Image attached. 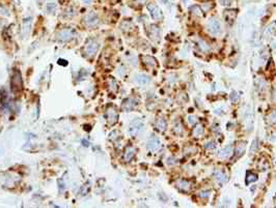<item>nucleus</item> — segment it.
I'll list each match as a JSON object with an SVG mask.
<instances>
[{"instance_id": "f3484780", "label": "nucleus", "mask_w": 276, "mask_h": 208, "mask_svg": "<svg viewBox=\"0 0 276 208\" xmlns=\"http://www.w3.org/2000/svg\"><path fill=\"white\" fill-rule=\"evenodd\" d=\"M135 81L139 84V85H146L151 82L150 77H148L146 75H143V73H138L135 76Z\"/></svg>"}, {"instance_id": "7ed1b4c3", "label": "nucleus", "mask_w": 276, "mask_h": 208, "mask_svg": "<svg viewBox=\"0 0 276 208\" xmlns=\"http://www.w3.org/2000/svg\"><path fill=\"white\" fill-rule=\"evenodd\" d=\"M106 119H107V122L110 126L115 124L117 122V119H118V114L114 107H108L107 110H106Z\"/></svg>"}, {"instance_id": "423d86ee", "label": "nucleus", "mask_w": 276, "mask_h": 208, "mask_svg": "<svg viewBox=\"0 0 276 208\" xmlns=\"http://www.w3.org/2000/svg\"><path fill=\"white\" fill-rule=\"evenodd\" d=\"M74 36V31L70 28L62 29L57 33V40L60 42H69Z\"/></svg>"}, {"instance_id": "9b49d317", "label": "nucleus", "mask_w": 276, "mask_h": 208, "mask_svg": "<svg viewBox=\"0 0 276 208\" xmlns=\"http://www.w3.org/2000/svg\"><path fill=\"white\" fill-rule=\"evenodd\" d=\"M148 10H150L151 16L154 20H160L162 18V12L160 8L155 4V3H148Z\"/></svg>"}, {"instance_id": "72a5a7b5", "label": "nucleus", "mask_w": 276, "mask_h": 208, "mask_svg": "<svg viewBox=\"0 0 276 208\" xmlns=\"http://www.w3.org/2000/svg\"><path fill=\"white\" fill-rule=\"evenodd\" d=\"M231 99L233 103H237L239 101V94L238 92H236V91H233V92H231Z\"/></svg>"}, {"instance_id": "cd10ccee", "label": "nucleus", "mask_w": 276, "mask_h": 208, "mask_svg": "<svg viewBox=\"0 0 276 208\" xmlns=\"http://www.w3.org/2000/svg\"><path fill=\"white\" fill-rule=\"evenodd\" d=\"M257 180V175L254 174V173H248L247 177H246V181L247 183H250V182H254Z\"/></svg>"}, {"instance_id": "5701e85b", "label": "nucleus", "mask_w": 276, "mask_h": 208, "mask_svg": "<svg viewBox=\"0 0 276 208\" xmlns=\"http://www.w3.org/2000/svg\"><path fill=\"white\" fill-rule=\"evenodd\" d=\"M266 121L269 124H276V111L272 110L268 115L266 116Z\"/></svg>"}, {"instance_id": "2f4dec72", "label": "nucleus", "mask_w": 276, "mask_h": 208, "mask_svg": "<svg viewBox=\"0 0 276 208\" xmlns=\"http://www.w3.org/2000/svg\"><path fill=\"white\" fill-rule=\"evenodd\" d=\"M210 195H211V192H210V191H201L198 196H199V198H201V199H208L210 197Z\"/></svg>"}, {"instance_id": "bb28decb", "label": "nucleus", "mask_w": 276, "mask_h": 208, "mask_svg": "<svg viewBox=\"0 0 276 208\" xmlns=\"http://www.w3.org/2000/svg\"><path fill=\"white\" fill-rule=\"evenodd\" d=\"M191 14L193 15L194 17H202V10L199 6L197 5H194V6L191 7Z\"/></svg>"}, {"instance_id": "412c9836", "label": "nucleus", "mask_w": 276, "mask_h": 208, "mask_svg": "<svg viewBox=\"0 0 276 208\" xmlns=\"http://www.w3.org/2000/svg\"><path fill=\"white\" fill-rule=\"evenodd\" d=\"M245 148H246V142H243V141H241V142L237 143L236 147H235V153H236L237 157H240V156L242 155L243 153H244V151H245Z\"/></svg>"}, {"instance_id": "1a4fd4ad", "label": "nucleus", "mask_w": 276, "mask_h": 208, "mask_svg": "<svg viewBox=\"0 0 276 208\" xmlns=\"http://www.w3.org/2000/svg\"><path fill=\"white\" fill-rule=\"evenodd\" d=\"M84 22L88 27H95V25H98L99 23V18L98 15L95 12H89L84 17Z\"/></svg>"}, {"instance_id": "dca6fc26", "label": "nucleus", "mask_w": 276, "mask_h": 208, "mask_svg": "<svg viewBox=\"0 0 276 208\" xmlns=\"http://www.w3.org/2000/svg\"><path fill=\"white\" fill-rule=\"evenodd\" d=\"M237 16V10H227L224 12V18H225V21L229 24H233V22L235 21Z\"/></svg>"}, {"instance_id": "39448f33", "label": "nucleus", "mask_w": 276, "mask_h": 208, "mask_svg": "<svg viewBox=\"0 0 276 208\" xmlns=\"http://www.w3.org/2000/svg\"><path fill=\"white\" fill-rule=\"evenodd\" d=\"M146 32H148V35L151 40L158 42L161 37V30L158 26L156 25H150L146 29Z\"/></svg>"}, {"instance_id": "a211bd4d", "label": "nucleus", "mask_w": 276, "mask_h": 208, "mask_svg": "<svg viewBox=\"0 0 276 208\" xmlns=\"http://www.w3.org/2000/svg\"><path fill=\"white\" fill-rule=\"evenodd\" d=\"M31 18H27L23 21V28H22V35L27 36L28 33L30 32V28H31Z\"/></svg>"}, {"instance_id": "473e14b6", "label": "nucleus", "mask_w": 276, "mask_h": 208, "mask_svg": "<svg viewBox=\"0 0 276 208\" xmlns=\"http://www.w3.org/2000/svg\"><path fill=\"white\" fill-rule=\"evenodd\" d=\"M188 122H189V124H190V125L196 124V122H197V118H196L195 116H193V115L188 116Z\"/></svg>"}, {"instance_id": "6e6552de", "label": "nucleus", "mask_w": 276, "mask_h": 208, "mask_svg": "<svg viewBox=\"0 0 276 208\" xmlns=\"http://www.w3.org/2000/svg\"><path fill=\"white\" fill-rule=\"evenodd\" d=\"M137 106V101L135 98H132V97H129V98L125 99L121 105V110L125 112H130L132 110L135 109V107Z\"/></svg>"}, {"instance_id": "f8f14e48", "label": "nucleus", "mask_w": 276, "mask_h": 208, "mask_svg": "<svg viewBox=\"0 0 276 208\" xmlns=\"http://www.w3.org/2000/svg\"><path fill=\"white\" fill-rule=\"evenodd\" d=\"M176 187H178V189L183 191V192L188 193L191 189V187H192V181L187 180V179H181L176 183Z\"/></svg>"}, {"instance_id": "f704fd0d", "label": "nucleus", "mask_w": 276, "mask_h": 208, "mask_svg": "<svg viewBox=\"0 0 276 208\" xmlns=\"http://www.w3.org/2000/svg\"><path fill=\"white\" fill-rule=\"evenodd\" d=\"M167 164H168V165H176V159H174V157H168V159H167Z\"/></svg>"}, {"instance_id": "ddd939ff", "label": "nucleus", "mask_w": 276, "mask_h": 208, "mask_svg": "<svg viewBox=\"0 0 276 208\" xmlns=\"http://www.w3.org/2000/svg\"><path fill=\"white\" fill-rule=\"evenodd\" d=\"M148 148L150 151H157L158 149L160 148V141L157 137L153 136L150 138L148 142Z\"/></svg>"}, {"instance_id": "2eb2a0df", "label": "nucleus", "mask_w": 276, "mask_h": 208, "mask_svg": "<svg viewBox=\"0 0 276 208\" xmlns=\"http://www.w3.org/2000/svg\"><path fill=\"white\" fill-rule=\"evenodd\" d=\"M135 153H136V149L134 148L133 146L126 147V149H125V152H124V159L126 162L132 161V159H133L134 156H135Z\"/></svg>"}, {"instance_id": "4c0bfd02", "label": "nucleus", "mask_w": 276, "mask_h": 208, "mask_svg": "<svg viewBox=\"0 0 276 208\" xmlns=\"http://www.w3.org/2000/svg\"><path fill=\"white\" fill-rule=\"evenodd\" d=\"M273 101H274V103H276V90H274L273 91Z\"/></svg>"}, {"instance_id": "20e7f679", "label": "nucleus", "mask_w": 276, "mask_h": 208, "mask_svg": "<svg viewBox=\"0 0 276 208\" xmlns=\"http://www.w3.org/2000/svg\"><path fill=\"white\" fill-rule=\"evenodd\" d=\"M208 30H209L210 33H212L214 35H217V34H220L221 32V25H220V22L218 21L215 18H212L210 19L209 22L207 24Z\"/></svg>"}, {"instance_id": "f03ea898", "label": "nucleus", "mask_w": 276, "mask_h": 208, "mask_svg": "<svg viewBox=\"0 0 276 208\" xmlns=\"http://www.w3.org/2000/svg\"><path fill=\"white\" fill-rule=\"evenodd\" d=\"M99 49V43L95 40H88L83 48L84 55L88 57H93L97 54Z\"/></svg>"}, {"instance_id": "c85d7f7f", "label": "nucleus", "mask_w": 276, "mask_h": 208, "mask_svg": "<svg viewBox=\"0 0 276 208\" xmlns=\"http://www.w3.org/2000/svg\"><path fill=\"white\" fill-rule=\"evenodd\" d=\"M47 12H49V14H54V12H56V4L53 2L48 3L47 4Z\"/></svg>"}, {"instance_id": "e433bc0d", "label": "nucleus", "mask_w": 276, "mask_h": 208, "mask_svg": "<svg viewBox=\"0 0 276 208\" xmlns=\"http://www.w3.org/2000/svg\"><path fill=\"white\" fill-rule=\"evenodd\" d=\"M58 64H60V65H67L68 61L67 60H63V59H59L58 60Z\"/></svg>"}, {"instance_id": "6ab92c4d", "label": "nucleus", "mask_w": 276, "mask_h": 208, "mask_svg": "<svg viewBox=\"0 0 276 208\" xmlns=\"http://www.w3.org/2000/svg\"><path fill=\"white\" fill-rule=\"evenodd\" d=\"M214 177L216 181L219 182V183H224V182L227 181V175L221 170H217L214 174Z\"/></svg>"}, {"instance_id": "9d476101", "label": "nucleus", "mask_w": 276, "mask_h": 208, "mask_svg": "<svg viewBox=\"0 0 276 208\" xmlns=\"http://www.w3.org/2000/svg\"><path fill=\"white\" fill-rule=\"evenodd\" d=\"M141 61H142V63L150 69H155L158 64L156 58H154L153 56H148V55H142V56H141Z\"/></svg>"}, {"instance_id": "b1692460", "label": "nucleus", "mask_w": 276, "mask_h": 208, "mask_svg": "<svg viewBox=\"0 0 276 208\" xmlns=\"http://www.w3.org/2000/svg\"><path fill=\"white\" fill-rule=\"evenodd\" d=\"M197 44H198V47H199V49L201 50L202 52H209L210 50H211L210 45L207 43V42H206L205 40H199Z\"/></svg>"}, {"instance_id": "393cba45", "label": "nucleus", "mask_w": 276, "mask_h": 208, "mask_svg": "<svg viewBox=\"0 0 276 208\" xmlns=\"http://www.w3.org/2000/svg\"><path fill=\"white\" fill-rule=\"evenodd\" d=\"M174 132H176L178 136H182L184 132V128H183V124L181 123V121H176V124H174Z\"/></svg>"}, {"instance_id": "aec40b11", "label": "nucleus", "mask_w": 276, "mask_h": 208, "mask_svg": "<svg viewBox=\"0 0 276 208\" xmlns=\"http://www.w3.org/2000/svg\"><path fill=\"white\" fill-rule=\"evenodd\" d=\"M155 126H156V128H157V130H159V132H165V130H166V128H167L166 120H165L164 118L160 117V118H158L157 121H156Z\"/></svg>"}, {"instance_id": "f257e3e1", "label": "nucleus", "mask_w": 276, "mask_h": 208, "mask_svg": "<svg viewBox=\"0 0 276 208\" xmlns=\"http://www.w3.org/2000/svg\"><path fill=\"white\" fill-rule=\"evenodd\" d=\"M23 89V79L19 71H15L12 78V90L14 93H18Z\"/></svg>"}, {"instance_id": "0eeeda50", "label": "nucleus", "mask_w": 276, "mask_h": 208, "mask_svg": "<svg viewBox=\"0 0 276 208\" xmlns=\"http://www.w3.org/2000/svg\"><path fill=\"white\" fill-rule=\"evenodd\" d=\"M143 128V122L140 119H136V120L132 121L130 124V134L132 136H137L139 132L142 130Z\"/></svg>"}, {"instance_id": "7c9ffc66", "label": "nucleus", "mask_w": 276, "mask_h": 208, "mask_svg": "<svg viewBox=\"0 0 276 208\" xmlns=\"http://www.w3.org/2000/svg\"><path fill=\"white\" fill-rule=\"evenodd\" d=\"M205 147L207 150H212V149H214L215 147H216V143H215L214 141H210V142L206 143Z\"/></svg>"}, {"instance_id": "c756f323", "label": "nucleus", "mask_w": 276, "mask_h": 208, "mask_svg": "<svg viewBox=\"0 0 276 208\" xmlns=\"http://www.w3.org/2000/svg\"><path fill=\"white\" fill-rule=\"evenodd\" d=\"M195 151H196V148H195V147H193V146H188V147H186V148L184 149V152H185L186 154H192V153H194Z\"/></svg>"}, {"instance_id": "c9c22d12", "label": "nucleus", "mask_w": 276, "mask_h": 208, "mask_svg": "<svg viewBox=\"0 0 276 208\" xmlns=\"http://www.w3.org/2000/svg\"><path fill=\"white\" fill-rule=\"evenodd\" d=\"M256 140H254L253 141V143H252V146H251V148H250V152H254L255 150H256V148H257V145H256Z\"/></svg>"}, {"instance_id": "4468645a", "label": "nucleus", "mask_w": 276, "mask_h": 208, "mask_svg": "<svg viewBox=\"0 0 276 208\" xmlns=\"http://www.w3.org/2000/svg\"><path fill=\"white\" fill-rule=\"evenodd\" d=\"M233 145H229V146L224 147L221 151L219 152V157L221 159H229L233 155Z\"/></svg>"}, {"instance_id": "4be33fe9", "label": "nucleus", "mask_w": 276, "mask_h": 208, "mask_svg": "<svg viewBox=\"0 0 276 208\" xmlns=\"http://www.w3.org/2000/svg\"><path fill=\"white\" fill-rule=\"evenodd\" d=\"M204 134H205V128H204V126H202L201 124H197V125H195V128H193V132H192L193 137L200 138L201 136H204Z\"/></svg>"}, {"instance_id": "a878e982", "label": "nucleus", "mask_w": 276, "mask_h": 208, "mask_svg": "<svg viewBox=\"0 0 276 208\" xmlns=\"http://www.w3.org/2000/svg\"><path fill=\"white\" fill-rule=\"evenodd\" d=\"M176 102H178L180 104H185V103L188 102V95L185 92H180L176 95Z\"/></svg>"}]
</instances>
